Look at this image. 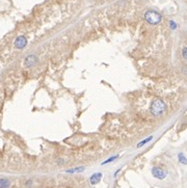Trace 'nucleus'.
<instances>
[{"label":"nucleus","mask_w":187,"mask_h":188,"mask_svg":"<svg viewBox=\"0 0 187 188\" xmlns=\"http://www.w3.org/2000/svg\"><path fill=\"white\" fill-rule=\"evenodd\" d=\"M144 20L151 25H157L161 21V15L155 10H147L144 14Z\"/></svg>","instance_id":"2"},{"label":"nucleus","mask_w":187,"mask_h":188,"mask_svg":"<svg viewBox=\"0 0 187 188\" xmlns=\"http://www.w3.org/2000/svg\"><path fill=\"white\" fill-rule=\"evenodd\" d=\"M36 60H38V58H36V55H33V54L28 55V56L25 58V62H24V64H25V67H27V68L33 67V66L36 64Z\"/></svg>","instance_id":"5"},{"label":"nucleus","mask_w":187,"mask_h":188,"mask_svg":"<svg viewBox=\"0 0 187 188\" xmlns=\"http://www.w3.org/2000/svg\"><path fill=\"white\" fill-rule=\"evenodd\" d=\"M11 186V182L8 179L2 178L0 179V188H8Z\"/></svg>","instance_id":"7"},{"label":"nucleus","mask_w":187,"mask_h":188,"mask_svg":"<svg viewBox=\"0 0 187 188\" xmlns=\"http://www.w3.org/2000/svg\"><path fill=\"white\" fill-rule=\"evenodd\" d=\"M165 108H166V105L163 100H161V99H155L151 104L150 111H151V113L154 117H159V115L164 113Z\"/></svg>","instance_id":"1"},{"label":"nucleus","mask_w":187,"mask_h":188,"mask_svg":"<svg viewBox=\"0 0 187 188\" xmlns=\"http://www.w3.org/2000/svg\"><path fill=\"white\" fill-rule=\"evenodd\" d=\"M85 169V167L83 166H79V167H75V168H72V169H68V171H66L67 173H70V174H73V173H81V171H83Z\"/></svg>","instance_id":"9"},{"label":"nucleus","mask_w":187,"mask_h":188,"mask_svg":"<svg viewBox=\"0 0 187 188\" xmlns=\"http://www.w3.org/2000/svg\"><path fill=\"white\" fill-rule=\"evenodd\" d=\"M182 55H183V57H184L185 59L187 60V47H185L184 49H183V51H182Z\"/></svg>","instance_id":"13"},{"label":"nucleus","mask_w":187,"mask_h":188,"mask_svg":"<svg viewBox=\"0 0 187 188\" xmlns=\"http://www.w3.org/2000/svg\"><path fill=\"white\" fill-rule=\"evenodd\" d=\"M102 176H103V175H102L101 173H96V174L92 175L90 178V184H92V185H96V184L100 183V181H101V179H102Z\"/></svg>","instance_id":"6"},{"label":"nucleus","mask_w":187,"mask_h":188,"mask_svg":"<svg viewBox=\"0 0 187 188\" xmlns=\"http://www.w3.org/2000/svg\"><path fill=\"white\" fill-rule=\"evenodd\" d=\"M152 175L154 176V178L158 179V180H163L166 177V171L158 166H154L152 167Z\"/></svg>","instance_id":"3"},{"label":"nucleus","mask_w":187,"mask_h":188,"mask_svg":"<svg viewBox=\"0 0 187 188\" xmlns=\"http://www.w3.org/2000/svg\"><path fill=\"white\" fill-rule=\"evenodd\" d=\"M152 139H153V135H151V136H149L148 138H146V139H144V140H141L140 143H137V145H136V148L137 149H139V148H141L142 145H144L146 143H148L149 141H151Z\"/></svg>","instance_id":"8"},{"label":"nucleus","mask_w":187,"mask_h":188,"mask_svg":"<svg viewBox=\"0 0 187 188\" xmlns=\"http://www.w3.org/2000/svg\"><path fill=\"white\" fill-rule=\"evenodd\" d=\"M169 28H171L172 30H174V29L177 28V24H176V22L173 21V20H171V21H169Z\"/></svg>","instance_id":"12"},{"label":"nucleus","mask_w":187,"mask_h":188,"mask_svg":"<svg viewBox=\"0 0 187 188\" xmlns=\"http://www.w3.org/2000/svg\"><path fill=\"white\" fill-rule=\"evenodd\" d=\"M26 45H27V40L25 36H20L15 40V47L17 49H23V48L26 47Z\"/></svg>","instance_id":"4"},{"label":"nucleus","mask_w":187,"mask_h":188,"mask_svg":"<svg viewBox=\"0 0 187 188\" xmlns=\"http://www.w3.org/2000/svg\"><path fill=\"white\" fill-rule=\"evenodd\" d=\"M178 159H179V162L182 163V164H187V159L183 153H179V155H178Z\"/></svg>","instance_id":"10"},{"label":"nucleus","mask_w":187,"mask_h":188,"mask_svg":"<svg viewBox=\"0 0 187 188\" xmlns=\"http://www.w3.org/2000/svg\"><path fill=\"white\" fill-rule=\"evenodd\" d=\"M118 157V155H114V156H112V157L108 158L107 160H105V161L102 162V165H105V164H107V163H109V162H112L113 160H116Z\"/></svg>","instance_id":"11"}]
</instances>
